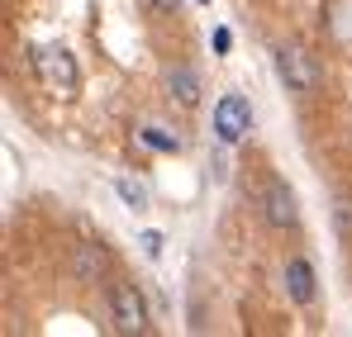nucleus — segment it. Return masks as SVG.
<instances>
[{"mask_svg": "<svg viewBox=\"0 0 352 337\" xmlns=\"http://www.w3.org/2000/svg\"><path fill=\"white\" fill-rule=\"evenodd\" d=\"M119 200H124L129 209H143V205H148V190L133 185V181H119Z\"/></svg>", "mask_w": 352, "mask_h": 337, "instance_id": "obj_10", "label": "nucleus"}, {"mask_svg": "<svg viewBox=\"0 0 352 337\" xmlns=\"http://www.w3.org/2000/svg\"><path fill=\"white\" fill-rule=\"evenodd\" d=\"M34 71H38V81H43L48 91H58V95H76V86H81L76 62H72L67 48H38V53H34Z\"/></svg>", "mask_w": 352, "mask_h": 337, "instance_id": "obj_2", "label": "nucleus"}, {"mask_svg": "<svg viewBox=\"0 0 352 337\" xmlns=\"http://www.w3.org/2000/svg\"><path fill=\"white\" fill-rule=\"evenodd\" d=\"M143 252L157 257V252H162V233H143Z\"/></svg>", "mask_w": 352, "mask_h": 337, "instance_id": "obj_12", "label": "nucleus"}, {"mask_svg": "<svg viewBox=\"0 0 352 337\" xmlns=\"http://www.w3.org/2000/svg\"><path fill=\"white\" fill-rule=\"evenodd\" d=\"M200 5H210V0H200Z\"/></svg>", "mask_w": 352, "mask_h": 337, "instance_id": "obj_15", "label": "nucleus"}, {"mask_svg": "<svg viewBox=\"0 0 352 337\" xmlns=\"http://www.w3.org/2000/svg\"><path fill=\"white\" fill-rule=\"evenodd\" d=\"M167 91L176 95V105H186V110H195V105H200V76H195L190 67H172Z\"/></svg>", "mask_w": 352, "mask_h": 337, "instance_id": "obj_8", "label": "nucleus"}, {"mask_svg": "<svg viewBox=\"0 0 352 337\" xmlns=\"http://www.w3.org/2000/svg\"><path fill=\"white\" fill-rule=\"evenodd\" d=\"M248 124H252V110H248L243 95H224V100L214 105V133H219L224 143H238V138L248 133Z\"/></svg>", "mask_w": 352, "mask_h": 337, "instance_id": "obj_5", "label": "nucleus"}, {"mask_svg": "<svg viewBox=\"0 0 352 337\" xmlns=\"http://www.w3.org/2000/svg\"><path fill=\"white\" fill-rule=\"evenodd\" d=\"M333 219H338V233H343V237H352V200H338Z\"/></svg>", "mask_w": 352, "mask_h": 337, "instance_id": "obj_11", "label": "nucleus"}, {"mask_svg": "<svg viewBox=\"0 0 352 337\" xmlns=\"http://www.w3.org/2000/svg\"><path fill=\"white\" fill-rule=\"evenodd\" d=\"M262 214H267V224L272 228H295L300 224V209H295V190L286 181H267V190H262Z\"/></svg>", "mask_w": 352, "mask_h": 337, "instance_id": "obj_4", "label": "nucleus"}, {"mask_svg": "<svg viewBox=\"0 0 352 337\" xmlns=\"http://www.w3.org/2000/svg\"><path fill=\"white\" fill-rule=\"evenodd\" d=\"M110 318H115V333H129V337L148 333V304H143L133 281H119L110 290Z\"/></svg>", "mask_w": 352, "mask_h": 337, "instance_id": "obj_1", "label": "nucleus"}, {"mask_svg": "<svg viewBox=\"0 0 352 337\" xmlns=\"http://www.w3.org/2000/svg\"><path fill=\"white\" fill-rule=\"evenodd\" d=\"M276 71H281V81L291 86L295 95H309V91L319 86V62L305 53L300 43H286V48H276Z\"/></svg>", "mask_w": 352, "mask_h": 337, "instance_id": "obj_3", "label": "nucleus"}, {"mask_svg": "<svg viewBox=\"0 0 352 337\" xmlns=\"http://www.w3.org/2000/svg\"><path fill=\"white\" fill-rule=\"evenodd\" d=\"M148 5H153V10H162V14H176V5H181V0H148Z\"/></svg>", "mask_w": 352, "mask_h": 337, "instance_id": "obj_14", "label": "nucleus"}, {"mask_svg": "<svg viewBox=\"0 0 352 337\" xmlns=\"http://www.w3.org/2000/svg\"><path fill=\"white\" fill-rule=\"evenodd\" d=\"M138 143H143V148H153V152H181V138H172L167 128H143V133H138Z\"/></svg>", "mask_w": 352, "mask_h": 337, "instance_id": "obj_9", "label": "nucleus"}, {"mask_svg": "<svg viewBox=\"0 0 352 337\" xmlns=\"http://www.w3.org/2000/svg\"><path fill=\"white\" fill-rule=\"evenodd\" d=\"M229 43H234L229 29H214V53H229Z\"/></svg>", "mask_w": 352, "mask_h": 337, "instance_id": "obj_13", "label": "nucleus"}, {"mask_svg": "<svg viewBox=\"0 0 352 337\" xmlns=\"http://www.w3.org/2000/svg\"><path fill=\"white\" fill-rule=\"evenodd\" d=\"M72 271H76V281H100L110 271V252L100 242H81L76 257H72Z\"/></svg>", "mask_w": 352, "mask_h": 337, "instance_id": "obj_6", "label": "nucleus"}, {"mask_svg": "<svg viewBox=\"0 0 352 337\" xmlns=\"http://www.w3.org/2000/svg\"><path fill=\"white\" fill-rule=\"evenodd\" d=\"M286 294H291L295 304H309L314 299V271H309L305 257H291L286 262Z\"/></svg>", "mask_w": 352, "mask_h": 337, "instance_id": "obj_7", "label": "nucleus"}]
</instances>
